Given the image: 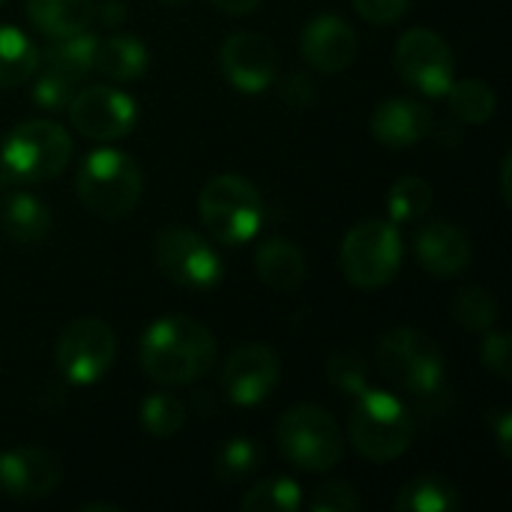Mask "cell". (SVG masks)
Segmentation results:
<instances>
[{"label":"cell","instance_id":"cell-1","mask_svg":"<svg viewBox=\"0 0 512 512\" xmlns=\"http://www.w3.org/2000/svg\"><path fill=\"white\" fill-rule=\"evenodd\" d=\"M138 360L147 378L165 387L192 384L213 369L216 339L201 321L189 315H165L144 330Z\"/></svg>","mask_w":512,"mask_h":512},{"label":"cell","instance_id":"cell-2","mask_svg":"<svg viewBox=\"0 0 512 512\" xmlns=\"http://www.w3.org/2000/svg\"><path fill=\"white\" fill-rule=\"evenodd\" d=\"M72 159V138L54 120L18 123L0 150L3 183H45L66 171Z\"/></svg>","mask_w":512,"mask_h":512},{"label":"cell","instance_id":"cell-3","mask_svg":"<svg viewBox=\"0 0 512 512\" xmlns=\"http://www.w3.org/2000/svg\"><path fill=\"white\" fill-rule=\"evenodd\" d=\"M75 192L90 213L102 219H123L141 198V168L123 150H90L78 165Z\"/></svg>","mask_w":512,"mask_h":512},{"label":"cell","instance_id":"cell-4","mask_svg":"<svg viewBox=\"0 0 512 512\" xmlns=\"http://www.w3.org/2000/svg\"><path fill=\"white\" fill-rule=\"evenodd\" d=\"M354 450L369 462H393L414 441V414L387 390H363L348 420Z\"/></svg>","mask_w":512,"mask_h":512},{"label":"cell","instance_id":"cell-5","mask_svg":"<svg viewBox=\"0 0 512 512\" xmlns=\"http://www.w3.org/2000/svg\"><path fill=\"white\" fill-rule=\"evenodd\" d=\"M198 213L222 246H243L264 225V198L246 177L216 174L198 195Z\"/></svg>","mask_w":512,"mask_h":512},{"label":"cell","instance_id":"cell-6","mask_svg":"<svg viewBox=\"0 0 512 512\" xmlns=\"http://www.w3.org/2000/svg\"><path fill=\"white\" fill-rule=\"evenodd\" d=\"M375 363L393 387L411 396H432L444 387V354L438 342L420 330L399 327L384 333Z\"/></svg>","mask_w":512,"mask_h":512},{"label":"cell","instance_id":"cell-7","mask_svg":"<svg viewBox=\"0 0 512 512\" xmlns=\"http://www.w3.org/2000/svg\"><path fill=\"white\" fill-rule=\"evenodd\" d=\"M276 441L285 459L309 474L336 468L345 450L339 423L315 405L288 408L276 426Z\"/></svg>","mask_w":512,"mask_h":512},{"label":"cell","instance_id":"cell-8","mask_svg":"<svg viewBox=\"0 0 512 512\" xmlns=\"http://www.w3.org/2000/svg\"><path fill=\"white\" fill-rule=\"evenodd\" d=\"M402 264V237L393 222L369 219L354 225L339 249V267L357 288H384Z\"/></svg>","mask_w":512,"mask_h":512},{"label":"cell","instance_id":"cell-9","mask_svg":"<svg viewBox=\"0 0 512 512\" xmlns=\"http://www.w3.org/2000/svg\"><path fill=\"white\" fill-rule=\"evenodd\" d=\"M153 258L168 282L189 291H210L225 276L219 252L201 234L183 225H168L156 234Z\"/></svg>","mask_w":512,"mask_h":512},{"label":"cell","instance_id":"cell-10","mask_svg":"<svg viewBox=\"0 0 512 512\" xmlns=\"http://www.w3.org/2000/svg\"><path fill=\"white\" fill-rule=\"evenodd\" d=\"M117 357L114 330L99 318H78L63 327L54 345V363L60 375L75 387H90L108 375Z\"/></svg>","mask_w":512,"mask_h":512},{"label":"cell","instance_id":"cell-11","mask_svg":"<svg viewBox=\"0 0 512 512\" xmlns=\"http://www.w3.org/2000/svg\"><path fill=\"white\" fill-rule=\"evenodd\" d=\"M393 63L399 78L423 96H447L456 81V57L450 45L429 27H411L402 33Z\"/></svg>","mask_w":512,"mask_h":512},{"label":"cell","instance_id":"cell-12","mask_svg":"<svg viewBox=\"0 0 512 512\" xmlns=\"http://www.w3.org/2000/svg\"><path fill=\"white\" fill-rule=\"evenodd\" d=\"M72 126L90 141H117L126 138L138 120L135 99L117 87L93 84L69 99Z\"/></svg>","mask_w":512,"mask_h":512},{"label":"cell","instance_id":"cell-13","mask_svg":"<svg viewBox=\"0 0 512 512\" xmlns=\"http://www.w3.org/2000/svg\"><path fill=\"white\" fill-rule=\"evenodd\" d=\"M222 75L243 93H264L276 81V48L267 36L237 30L219 48Z\"/></svg>","mask_w":512,"mask_h":512},{"label":"cell","instance_id":"cell-14","mask_svg":"<svg viewBox=\"0 0 512 512\" xmlns=\"http://www.w3.org/2000/svg\"><path fill=\"white\" fill-rule=\"evenodd\" d=\"M279 384V357L267 345H240L222 369L225 396L240 405L252 408L261 405Z\"/></svg>","mask_w":512,"mask_h":512},{"label":"cell","instance_id":"cell-15","mask_svg":"<svg viewBox=\"0 0 512 512\" xmlns=\"http://www.w3.org/2000/svg\"><path fill=\"white\" fill-rule=\"evenodd\" d=\"M60 483V459L42 447L0 453V492L9 498H45Z\"/></svg>","mask_w":512,"mask_h":512},{"label":"cell","instance_id":"cell-16","mask_svg":"<svg viewBox=\"0 0 512 512\" xmlns=\"http://www.w3.org/2000/svg\"><path fill=\"white\" fill-rule=\"evenodd\" d=\"M300 54L315 72L336 75L354 63L357 33L339 15H318L300 33Z\"/></svg>","mask_w":512,"mask_h":512},{"label":"cell","instance_id":"cell-17","mask_svg":"<svg viewBox=\"0 0 512 512\" xmlns=\"http://www.w3.org/2000/svg\"><path fill=\"white\" fill-rule=\"evenodd\" d=\"M414 252H417L423 270L438 279H453L471 264L468 234L447 219L426 222L414 237Z\"/></svg>","mask_w":512,"mask_h":512},{"label":"cell","instance_id":"cell-18","mask_svg":"<svg viewBox=\"0 0 512 512\" xmlns=\"http://www.w3.org/2000/svg\"><path fill=\"white\" fill-rule=\"evenodd\" d=\"M369 129L384 147H411L432 135L435 117L417 99H384L372 111Z\"/></svg>","mask_w":512,"mask_h":512},{"label":"cell","instance_id":"cell-19","mask_svg":"<svg viewBox=\"0 0 512 512\" xmlns=\"http://www.w3.org/2000/svg\"><path fill=\"white\" fill-rule=\"evenodd\" d=\"M255 273L273 291H294L306 279V258L288 237H270L255 252Z\"/></svg>","mask_w":512,"mask_h":512},{"label":"cell","instance_id":"cell-20","mask_svg":"<svg viewBox=\"0 0 512 512\" xmlns=\"http://www.w3.org/2000/svg\"><path fill=\"white\" fill-rule=\"evenodd\" d=\"M0 228L15 243H39L51 231V210L30 192H12L0 204Z\"/></svg>","mask_w":512,"mask_h":512},{"label":"cell","instance_id":"cell-21","mask_svg":"<svg viewBox=\"0 0 512 512\" xmlns=\"http://www.w3.org/2000/svg\"><path fill=\"white\" fill-rule=\"evenodd\" d=\"M96 15L93 0H27V18L51 39L90 30Z\"/></svg>","mask_w":512,"mask_h":512},{"label":"cell","instance_id":"cell-22","mask_svg":"<svg viewBox=\"0 0 512 512\" xmlns=\"http://www.w3.org/2000/svg\"><path fill=\"white\" fill-rule=\"evenodd\" d=\"M147 66H150V51L138 36H108L105 42L99 39L93 69H99L105 78L135 81L147 72Z\"/></svg>","mask_w":512,"mask_h":512},{"label":"cell","instance_id":"cell-23","mask_svg":"<svg viewBox=\"0 0 512 512\" xmlns=\"http://www.w3.org/2000/svg\"><path fill=\"white\" fill-rule=\"evenodd\" d=\"M462 507V495L453 480L441 474H423L405 483L396 498L399 512H456Z\"/></svg>","mask_w":512,"mask_h":512},{"label":"cell","instance_id":"cell-24","mask_svg":"<svg viewBox=\"0 0 512 512\" xmlns=\"http://www.w3.org/2000/svg\"><path fill=\"white\" fill-rule=\"evenodd\" d=\"M96 48H99V36H93L90 30H81L72 36H60L54 45L45 48V54L39 60L45 63V69L60 72L69 81H78L93 69Z\"/></svg>","mask_w":512,"mask_h":512},{"label":"cell","instance_id":"cell-25","mask_svg":"<svg viewBox=\"0 0 512 512\" xmlns=\"http://www.w3.org/2000/svg\"><path fill=\"white\" fill-rule=\"evenodd\" d=\"M39 66V48L18 30L0 24V87L27 81Z\"/></svg>","mask_w":512,"mask_h":512},{"label":"cell","instance_id":"cell-26","mask_svg":"<svg viewBox=\"0 0 512 512\" xmlns=\"http://www.w3.org/2000/svg\"><path fill=\"white\" fill-rule=\"evenodd\" d=\"M447 99H450V111L462 123H471V126L489 123L495 117V111H498L495 90L486 81H480V78L453 81L450 90H447Z\"/></svg>","mask_w":512,"mask_h":512},{"label":"cell","instance_id":"cell-27","mask_svg":"<svg viewBox=\"0 0 512 512\" xmlns=\"http://www.w3.org/2000/svg\"><path fill=\"white\" fill-rule=\"evenodd\" d=\"M303 507V492L288 477H270L255 483L243 492L240 510L243 512H297Z\"/></svg>","mask_w":512,"mask_h":512},{"label":"cell","instance_id":"cell-28","mask_svg":"<svg viewBox=\"0 0 512 512\" xmlns=\"http://www.w3.org/2000/svg\"><path fill=\"white\" fill-rule=\"evenodd\" d=\"M432 201H435L432 186L423 177L408 174V177H402V180L393 183V189L387 195V210H390V219L393 222L405 225V222L423 219L432 210Z\"/></svg>","mask_w":512,"mask_h":512},{"label":"cell","instance_id":"cell-29","mask_svg":"<svg viewBox=\"0 0 512 512\" xmlns=\"http://www.w3.org/2000/svg\"><path fill=\"white\" fill-rule=\"evenodd\" d=\"M261 459H264V453H261L258 441H252V438H231L219 450V456H216V480L228 483V486L243 483L249 474L258 471Z\"/></svg>","mask_w":512,"mask_h":512},{"label":"cell","instance_id":"cell-30","mask_svg":"<svg viewBox=\"0 0 512 512\" xmlns=\"http://www.w3.org/2000/svg\"><path fill=\"white\" fill-rule=\"evenodd\" d=\"M186 408L177 396L171 393H153L141 405V426L153 438H171L183 429Z\"/></svg>","mask_w":512,"mask_h":512},{"label":"cell","instance_id":"cell-31","mask_svg":"<svg viewBox=\"0 0 512 512\" xmlns=\"http://www.w3.org/2000/svg\"><path fill=\"white\" fill-rule=\"evenodd\" d=\"M453 318L465 327V330H492L498 321V303L492 297V291L480 288V285H468L459 291L456 303H453Z\"/></svg>","mask_w":512,"mask_h":512},{"label":"cell","instance_id":"cell-32","mask_svg":"<svg viewBox=\"0 0 512 512\" xmlns=\"http://www.w3.org/2000/svg\"><path fill=\"white\" fill-rule=\"evenodd\" d=\"M327 378L345 396H360L363 390H369V366H366L363 357H357L351 351H342V354L330 357Z\"/></svg>","mask_w":512,"mask_h":512},{"label":"cell","instance_id":"cell-33","mask_svg":"<svg viewBox=\"0 0 512 512\" xmlns=\"http://www.w3.org/2000/svg\"><path fill=\"white\" fill-rule=\"evenodd\" d=\"M75 81L63 78L60 72H51V69H42L30 87V99L42 108V111H60L69 105V99L75 96L72 90Z\"/></svg>","mask_w":512,"mask_h":512},{"label":"cell","instance_id":"cell-34","mask_svg":"<svg viewBox=\"0 0 512 512\" xmlns=\"http://www.w3.org/2000/svg\"><path fill=\"white\" fill-rule=\"evenodd\" d=\"M309 510L312 512H354L360 510V498L348 483H327L321 489H315V495L309 498Z\"/></svg>","mask_w":512,"mask_h":512},{"label":"cell","instance_id":"cell-35","mask_svg":"<svg viewBox=\"0 0 512 512\" xmlns=\"http://www.w3.org/2000/svg\"><path fill=\"white\" fill-rule=\"evenodd\" d=\"M480 360H483V366H486L489 372H495L498 378L510 381V336H507V333H492V330H486V339H483V345H480Z\"/></svg>","mask_w":512,"mask_h":512},{"label":"cell","instance_id":"cell-36","mask_svg":"<svg viewBox=\"0 0 512 512\" xmlns=\"http://www.w3.org/2000/svg\"><path fill=\"white\" fill-rule=\"evenodd\" d=\"M354 9L372 24H393L408 12L411 0H351Z\"/></svg>","mask_w":512,"mask_h":512},{"label":"cell","instance_id":"cell-37","mask_svg":"<svg viewBox=\"0 0 512 512\" xmlns=\"http://www.w3.org/2000/svg\"><path fill=\"white\" fill-rule=\"evenodd\" d=\"M279 93H282V99H285L291 108H306V105L315 99V84H312L309 75L294 72V75H288V78L279 84Z\"/></svg>","mask_w":512,"mask_h":512},{"label":"cell","instance_id":"cell-38","mask_svg":"<svg viewBox=\"0 0 512 512\" xmlns=\"http://www.w3.org/2000/svg\"><path fill=\"white\" fill-rule=\"evenodd\" d=\"M93 18H99V21L108 24V27H117V24L126 21V6H123L120 0H102V3L96 6V15H93Z\"/></svg>","mask_w":512,"mask_h":512},{"label":"cell","instance_id":"cell-39","mask_svg":"<svg viewBox=\"0 0 512 512\" xmlns=\"http://www.w3.org/2000/svg\"><path fill=\"white\" fill-rule=\"evenodd\" d=\"M210 3L225 15H249L252 9H258L261 0H210Z\"/></svg>","mask_w":512,"mask_h":512},{"label":"cell","instance_id":"cell-40","mask_svg":"<svg viewBox=\"0 0 512 512\" xmlns=\"http://www.w3.org/2000/svg\"><path fill=\"white\" fill-rule=\"evenodd\" d=\"M510 426H512V417L510 411H501L498 414V444H501V453L510 459Z\"/></svg>","mask_w":512,"mask_h":512},{"label":"cell","instance_id":"cell-41","mask_svg":"<svg viewBox=\"0 0 512 512\" xmlns=\"http://www.w3.org/2000/svg\"><path fill=\"white\" fill-rule=\"evenodd\" d=\"M501 186H504V201L510 204V156H504V165H501Z\"/></svg>","mask_w":512,"mask_h":512},{"label":"cell","instance_id":"cell-42","mask_svg":"<svg viewBox=\"0 0 512 512\" xmlns=\"http://www.w3.org/2000/svg\"><path fill=\"white\" fill-rule=\"evenodd\" d=\"M117 512L120 510V507H114V504H84V507H81V512Z\"/></svg>","mask_w":512,"mask_h":512},{"label":"cell","instance_id":"cell-43","mask_svg":"<svg viewBox=\"0 0 512 512\" xmlns=\"http://www.w3.org/2000/svg\"><path fill=\"white\" fill-rule=\"evenodd\" d=\"M162 3H168V6H177V3H186V0H162Z\"/></svg>","mask_w":512,"mask_h":512},{"label":"cell","instance_id":"cell-44","mask_svg":"<svg viewBox=\"0 0 512 512\" xmlns=\"http://www.w3.org/2000/svg\"><path fill=\"white\" fill-rule=\"evenodd\" d=\"M3 3H6V0H0V6H3Z\"/></svg>","mask_w":512,"mask_h":512}]
</instances>
